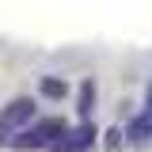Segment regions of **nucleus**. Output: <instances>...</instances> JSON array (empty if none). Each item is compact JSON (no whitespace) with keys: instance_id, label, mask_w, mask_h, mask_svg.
I'll use <instances>...</instances> for the list:
<instances>
[{"instance_id":"2","label":"nucleus","mask_w":152,"mask_h":152,"mask_svg":"<svg viewBox=\"0 0 152 152\" xmlns=\"http://www.w3.org/2000/svg\"><path fill=\"white\" fill-rule=\"evenodd\" d=\"M57 137H65V122H57V118H50V122H38V126H31V129L15 133V148H46V145H53Z\"/></svg>"},{"instance_id":"3","label":"nucleus","mask_w":152,"mask_h":152,"mask_svg":"<svg viewBox=\"0 0 152 152\" xmlns=\"http://www.w3.org/2000/svg\"><path fill=\"white\" fill-rule=\"evenodd\" d=\"M88 145H91V126H80L76 133H65V141L57 137L50 148L53 152H80V148H88Z\"/></svg>"},{"instance_id":"4","label":"nucleus","mask_w":152,"mask_h":152,"mask_svg":"<svg viewBox=\"0 0 152 152\" xmlns=\"http://www.w3.org/2000/svg\"><path fill=\"white\" fill-rule=\"evenodd\" d=\"M38 88H42V95H50V99H65V95H69V84L57 80V76H42Z\"/></svg>"},{"instance_id":"1","label":"nucleus","mask_w":152,"mask_h":152,"mask_svg":"<svg viewBox=\"0 0 152 152\" xmlns=\"http://www.w3.org/2000/svg\"><path fill=\"white\" fill-rule=\"evenodd\" d=\"M31 118H34V99H27V95L12 99V103L0 110V145H12V141H15V133L23 129Z\"/></svg>"}]
</instances>
